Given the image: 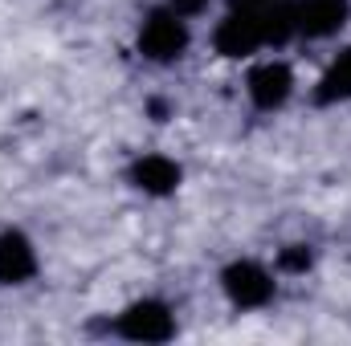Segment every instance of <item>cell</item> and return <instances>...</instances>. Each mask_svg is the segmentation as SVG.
<instances>
[{
    "mask_svg": "<svg viewBox=\"0 0 351 346\" xmlns=\"http://www.w3.org/2000/svg\"><path fill=\"white\" fill-rule=\"evenodd\" d=\"M188 49V25L180 21L176 8H160L143 21L139 29V53L152 62H176Z\"/></svg>",
    "mask_w": 351,
    "mask_h": 346,
    "instance_id": "obj_1",
    "label": "cell"
},
{
    "mask_svg": "<svg viewBox=\"0 0 351 346\" xmlns=\"http://www.w3.org/2000/svg\"><path fill=\"white\" fill-rule=\"evenodd\" d=\"M225 293L233 297V306L258 310V306H265L274 297V277L254 261H237V265L225 269Z\"/></svg>",
    "mask_w": 351,
    "mask_h": 346,
    "instance_id": "obj_2",
    "label": "cell"
},
{
    "mask_svg": "<svg viewBox=\"0 0 351 346\" xmlns=\"http://www.w3.org/2000/svg\"><path fill=\"white\" fill-rule=\"evenodd\" d=\"M258 45H265L262 8H237V12H229V21L217 29V49H221L225 57H245V53H254Z\"/></svg>",
    "mask_w": 351,
    "mask_h": 346,
    "instance_id": "obj_3",
    "label": "cell"
},
{
    "mask_svg": "<svg viewBox=\"0 0 351 346\" xmlns=\"http://www.w3.org/2000/svg\"><path fill=\"white\" fill-rule=\"evenodd\" d=\"M119 330L135 343H168L176 334V322L168 314L164 302H135L123 318H119Z\"/></svg>",
    "mask_w": 351,
    "mask_h": 346,
    "instance_id": "obj_4",
    "label": "cell"
},
{
    "mask_svg": "<svg viewBox=\"0 0 351 346\" xmlns=\"http://www.w3.org/2000/svg\"><path fill=\"white\" fill-rule=\"evenodd\" d=\"M348 0H298L294 4V33L306 37H331L348 21Z\"/></svg>",
    "mask_w": 351,
    "mask_h": 346,
    "instance_id": "obj_5",
    "label": "cell"
},
{
    "mask_svg": "<svg viewBox=\"0 0 351 346\" xmlns=\"http://www.w3.org/2000/svg\"><path fill=\"white\" fill-rule=\"evenodd\" d=\"M290 90H294V74H290L286 62H262V66L250 74V98H254L262 110L282 106V102L290 98Z\"/></svg>",
    "mask_w": 351,
    "mask_h": 346,
    "instance_id": "obj_6",
    "label": "cell"
},
{
    "mask_svg": "<svg viewBox=\"0 0 351 346\" xmlns=\"http://www.w3.org/2000/svg\"><path fill=\"white\" fill-rule=\"evenodd\" d=\"M37 273V257H33V245L21 237V232H4L0 237V281L4 285H21Z\"/></svg>",
    "mask_w": 351,
    "mask_h": 346,
    "instance_id": "obj_7",
    "label": "cell"
},
{
    "mask_svg": "<svg viewBox=\"0 0 351 346\" xmlns=\"http://www.w3.org/2000/svg\"><path fill=\"white\" fill-rule=\"evenodd\" d=\"M135 187H143L147 196H168L180 187V168H176L168 155H143L135 168H131Z\"/></svg>",
    "mask_w": 351,
    "mask_h": 346,
    "instance_id": "obj_8",
    "label": "cell"
},
{
    "mask_svg": "<svg viewBox=\"0 0 351 346\" xmlns=\"http://www.w3.org/2000/svg\"><path fill=\"white\" fill-rule=\"evenodd\" d=\"M278 265H282L286 273H302V269H311V253H306L302 245H294V249H286V253L278 257Z\"/></svg>",
    "mask_w": 351,
    "mask_h": 346,
    "instance_id": "obj_9",
    "label": "cell"
},
{
    "mask_svg": "<svg viewBox=\"0 0 351 346\" xmlns=\"http://www.w3.org/2000/svg\"><path fill=\"white\" fill-rule=\"evenodd\" d=\"M208 0H172V8L180 12V16H188V12H200Z\"/></svg>",
    "mask_w": 351,
    "mask_h": 346,
    "instance_id": "obj_10",
    "label": "cell"
}]
</instances>
